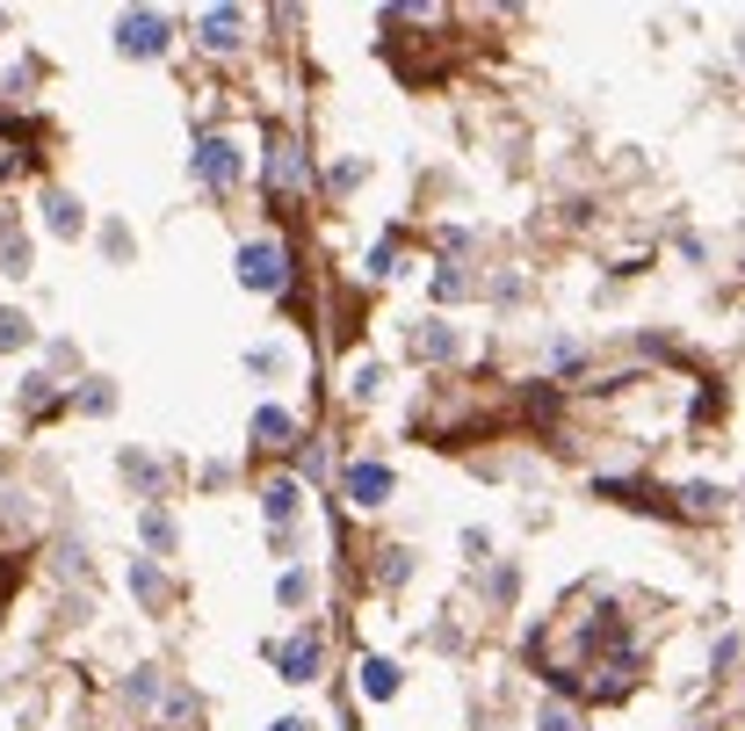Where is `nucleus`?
Returning a JSON list of instances; mask_svg holds the SVG:
<instances>
[{"label": "nucleus", "instance_id": "obj_1", "mask_svg": "<svg viewBox=\"0 0 745 731\" xmlns=\"http://www.w3.org/2000/svg\"><path fill=\"white\" fill-rule=\"evenodd\" d=\"M240 283H246V290H268V297H276L282 283H290V254H282L276 240H246L240 246Z\"/></svg>", "mask_w": 745, "mask_h": 731}, {"label": "nucleus", "instance_id": "obj_2", "mask_svg": "<svg viewBox=\"0 0 745 731\" xmlns=\"http://www.w3.org/2000/svg\"><path fill=\"white\" fill-rule=\"evenodd\" d=\"M116 52L123 58H159L167 52V22L159 15H123L116 22Z\"/></svg>", "mask_w": 745, "mask_h": 731}, {"label": "nucleus", "instance_id": "obj_3", "mask_svg": "<svg viewBox=\"0 0 745 731\" xmlns=\"http://www.w3.org/2000/svg\"><path fill=\"white\" fill-rule=\"evenodd\" d=\"M196 175H203L210 189H232V181H240V145L232 139H203L196 145Z\"/></svg>", "mask_w": 745, "mask_h": 731}, {"label": "nucleus", "instance_id": "obj_4", "mask_svg": "<svg viewBox=\"0 0 745 731\" xmlns=\"http://www.w3.org/2000/svg\"><path fill=\"white\" fill-rule=\"evenodd\" d=\"M347 500H355V507H383V500H391V470H383V464H355V470H347Z\"/></svg>", "mask_w": 745, "mask_h": 731}, {"label": "nucleus", "instance_id": "obj_5", "mask_svg": "<svg viewBox=\"0 0 745 731\" xmlns=\"http://www.w3.org/2000/svg\"><path fill=\"white\" fill-rule=\"evenodd\" d=\"M240 30H246L240 8H210V15H203V44H210V52H240Z\"/></svg>", "mask_w": 745, "mask_h": 731}, {"label": "nucleus", "instance_id": "obj_6", "mask_svg": "<svg viewBox=\"0 0 745 731\" xmlns=\"http://www.w3.org/2000/svg\"><path fill=\"white\" fill-rule=\"evenodd\" d=\"M282 680H319V638L282 644Z\"/></svg>", "mask_w": 745, "mask_h": 731}, {"label": "nucleus", "instance_id": "obj_7", "mask_svg": "<svg viewBox=\"0 0 745 731\" xmlns=\"http://www.w3.org/2000/svg\"><path fill=\"white\" fill-rule=\"evenodd\" d=\"M297 500H304V492H297V478H268V486H260V507H268V522H290Z\"/></svg>", "mask_w": 745, "mask_h": 731}, {"label": "nucleus", "instance_id": "obj_8", "mask_svg": "<svg viewBox=\"0 0 745 731\" xmlns=\"http://www.w3.org/2000/svg\"><path fill=\"white\" fill-rule=\"evenodd\" d=\"M363 696L369 702H391V696H399V666H391V660H363Z\"/></svg>", "mask_w": 745, "mask_h": 731}, {"label": "nucleus", "instance_id": "obj_9", "mask_svg": "<svg viewBox=\"0 0 745 731\" xmlns=\"http://www.w3.org/2000/svg\"><path fill=\"white\" fill-rule=\"evenodd\" d=\"M254 435L268 442V450H276V442H290V435H297V420H290V413H276V406H260V413H254Z\"/></svg>", "mask_w": 745, "mask_h": 731}, {"label": "nucleus", "instance_id": "obj_10", "mask_svg": "<svg viewBox=\"0 0 745 731\" xmlns=\"http://www.w3.org/2000/svg\"><path fill=\"white\" fill-rule=\"evenodd\" d=\"M413 348H420V355H456V333L442 326V319H434V326H420V333H413Z\"/></svg>", "mask_w": 745, "mask_h": 731}, {"label": "nucleus", "instance_id": "obj_11", "mask_svg": "<svg viewBox=\"0 0 745 731\" xmlns=\"http://www.w3.org/2000/svg\"><path fill=\"white\" fill-rule=\"evenodd\" d=\"M131 594H145V601L159 609V601H167V579H159L153 565H131Z\"/></svg>", "mask_w": 745, "mask_h": 731}, {"label": "nucleus", "instance_id": "obj_12", "mask_svg": "<svg viewBox=\"0 0 745 731\" xmlns=\"http://www.w3.org/2000/svg\"><path fill=\"white\" fill-rule=\"evenodd\" d=\"M246 369H254V377H282L290 355H282V348H254V355H246Z\"/></svg>", "mask_w": 745, "mask_h": 731}, {"label": "nucleus", "instance_id": "obj_13", "mask_svg": "<svg viewBox=\"0 0 745 731\" xmlns=\"http://www.w3.org/2000/svg\"><path fill=\"white\" fill-rule=\"evenodd\" d=\"M377 384H383V369H377V363H355V377H347V391H355V399H377Z\"/></svg>", "mask_w": 745, "mask_h": 731}, {"label": "nucleus", "instance_id": "obj_14", "mask_svg": "<svg viewBox=\"0 0 745 731\" xmlns=\"http://www.w3.org/2000/svg\"><path fill=\"white\" fill-rule=\"evenodd\" d=\"M30 341V319L22 312H0V348H22Z\"/></svg>", "mask_w": 745, "mask_h": 731}, {"label": "nucleus", "instance_id": "obj_15", "mask_svg": "<svg viewBox=\"0 0 745 731\" xmlns=\"http://www.w3.org/2000/svg\"><path fill=\"white\" fill-rule=\"evenodd\" d=\"M52 232H80V210H73V196H52Z\"/></svg>", "mask_w": 745, "mask_h": 731}, {"label": "nucleus", "instance_id": "obj_16", "mask_svg": "<svg viewBox=\"0 0 745 731\" xmlns=\"http://www.w3.org/2000/svg\"><path fill=\"white\" fill-rule=\"evenodd\" d=\"M716 507H724V492H716V486H688V514H716Z\"/></svg>", "mask_w": 745, "mask_h": 731}, {"label": "nucleus", "instance_id": "obj_17", "mask_svg": "<svg viewBox=\"0 0 745 731\" xmlns=\"http://www.w3.org/2000/svg\"><path fill=\"white\" fill-rule=\"evenodd\" d=\"M282 601H290V609H304V601H312V573H290V579H282Z\"/></svg>", "mask_w": 745, "mask_h": 731}, {"label": "nucleus", "instance_id": "obj_18", "mask_svg": "<svg viewBox=\"0 0 745 731\" xmlns=\"http://www.w3.org/2000/svg\"><path fill=\"white\" fill-rule=\"evenodd\" d=\"M536 731H579V724H572V710H565V702H551V710L536 717Z\"/></svg>", "mask_w": 745, "mask_h": 731}, {"label": "nucleus", "instance_id": "obj_19", "mask_svg": "<svg viewBox=\"0 0 745 731\" xmlns=\"http://www.w3.org/2000/svg\"><path fill=\"white\" fill-rule=\"evenodd\" d=\"M276 731H312V724H304V717H282V724Z\"/></svg>", "mask_w": 745, "mask_h": 731}]
</instances>
